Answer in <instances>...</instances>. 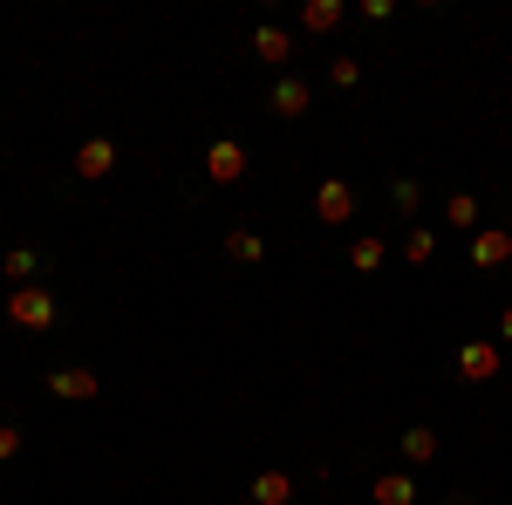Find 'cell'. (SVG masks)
<instances>
[{
  "mask_svg": "<svg viewBox=\"0 0 512 505\" xmlns=\"http://www.w3.org/2000/svg\"><path fill=\"white\" fill-rule=\"evenodd\" d=\"M383 260H390V246H383V239H376V233H362V239H355V246H349V267H355V273H376V267H383Z\"/></svg>",
  "mask_w": 512,
  "mask_h": 505,
  "instance_id": "5bb4252c",
  "label": "cell"
},
{
  "mask_svg": "<svg viewBox=\"0 0 512 505\" xmlns=\"http://www.w3.org/2000/svg\"><path fill=\"white\" fill-rule=\"evenodd\" d=\"M499 342H512V308H506V314H499Z\"/></svg>",
  "mask_w": 512,
  "mask_h": 505,
  "instance_id": "7402d4cb",
  "label": "cell"
},
{
  "mask_svg": "<svg viewBox=\"0 0 512 505\" xmlns=\"http://www.w3.org/2000/svg\"><path fill=\"white\" fill-rule=\"evenodd\" d=\"M226 253H233L239 267H260V260H267V239L246 233V226H233V233H226Z\"/></svg>",
  "mask_w": 512,
  "mask_h": 505,
  "instance_id": "4fadbf2b",
  "label": "cell"
},
{
  "mask_svg": "<svg viewBox=\"0 0 512 505\" xmlns=\"http://www.w3.org/2000/svg\"><path fill=\"white\" fill-rule=\"evenodd\" d=\"M253 505H294V478L287 471H260L253 478Z\"/></svg>",
  "mask_w": 512,
  "mask_h": 505,
  "instance_id": "8fae6325",
  "label": "cell"
},
{
  "mask_svg": "<svg viewBox=\"0 0 512 505\" xmlns=\"http://www.w3.org/2000/svg\"><path fill=\"white\" fill-rule=\"evenodd\" d=\"M7 458H21V430L14 424H0V465H7Z\"/></svg>",
  "mask_w": 512,
  "mask_h": 505,
  "instance_id": "44dd1931",
  "label": "cell"
},
{
  "mask_svg": "<svg viewBox=\"0 0 512 505\" xmlns=\"http://www.w3.org/2000/svg\"><path fill=\"white\" fill-rule=\"evenodd\" d=\"M96 376H89V369H55V376H48V396H55V403H89V396H96Z\"/></svg>",
  "mask_w": 512,
  "mask_h": 505,
  "instance_id": "8992f818",
  "label": "cell"
},
{
  "mask_svg": "<svg viewBox=\"0 0 512 505\" xmlns=\"http://www.w3.org/2000/svg\"><path fill=\"white\" fill-rule=\"evenodd\" d=\"M369 499L376 505H417V478H410V471H383V478L369 485Z\"/></svg>",
  "mask_w": 512,
  "mask_h": 505,
  "instance_id": "9c48e42d",
  "label": "cell"
},
{
  "mask_svg": "<svg viewBox=\"0 0 512 505\" xmlns=\"http://www.w3.org/2000/svg\"><path fill=\"white\" fill-rule=\"evenodd\" d=\"M390 198H396V212L410 219V212H417V198H424V192H417V178H396V185H390Z\"/></svg>",
  "mask_w": 512,
  "mask_h": 505,
  "instance_id": "ffe728a7",
  "label": "cell"
},
{
  "mask_svg": "<svg viewBox=\"0 0 512 505\" xmlns=\"http://www.w3.org/2000/svg\"><path fill=\"white\" fill-rule=\"evenodd\" d=\"M7 273H14V287H35L41 253H35V246H14V253H7Z\"/></svg>",
  "mask_w": 512,
  "mask_h": 505,
  "instance_id": "e0dca14e",
  "label": "cell"
},
{
  "mask_svg": "<svg viewBox=\"0 0 512 505\" xmlns=\"http://www.w3.org/2000/svg\"><path fill=\"white\" fill-rule=\"evenodd\" d=\"M451 226H458V233H472V226H478V198L472 192H451Z\"/></svg>",
  "mask_w": 512,
  "mask_h": 505,
  "instance_id": "ac0fdd59",
  "label": "cell"
},
{
  "mask_svg": "<svg viewBox=\"0 0 512 505\" xmlns=\"http://www.w3.org/2000/svg\"><path fill=\"white\" fill-rule=\"evenodd\" d=\"M328 82H335V89H355V82H362V62H355V55H335V62H328Z\"/></svg>",
  "mask_w": 512,
  "mask_h": 505,
  "instance_id": "d6986e66",
  "label": "cell"
},
{
  "mask_svg": "<svg viewBox=\"0 0 512 505\" xmlns=\"http://www.w3.org/2000/svg\"><path fill=\"white\" fill-rule=\"evenodd\" d=\"M458 376L465 383H499V342H458Z\"/></svg>",
  "mask_w": 512,
  "mask_h": 505,
  "instance_id": "277c9868",
  "label": "cell"
},
{
  "mask_svg": "<svg viewBox=\"0 0 512 505\" xmlns=\"http://www.w3.org/2000/svg\"><path fill=\"white\" fill-rule=\"evenodd\" d=\"M315 219H321V226H349V219H355V192H349V178H321V192H315Z\"/></svg>",
  "mask_w": 512,
  "mask_h": 505,
  "instance_id": "3957f363",
  "label": "cell"
},
{
  "mask_svg": "<svg viewBox=\"0 0 512 505\" xmlns=\"http://www.w3.org/2000/svg\"><path fill=\"white\" fill-rule=\"evenodd\" d=\"M308 103H315V96H308V82H301V76H280L274 82V117H308Z\"/></svg>",
  "mask_w": 512,
  "mask_h": 505,
  "instance_id": "30bf717a",
  "label": "cell"
},
{
  "mask_svg": "<svg viewBox=\"0 0 512 505\" xmlns=\"http://www.w3.org/2000/svg\"><path fill=\"white\" fill-rule=\"evenodd\" d=\"M110 171H117V144H110V137H89V144L76 151V178L96 185V178H110Z\"/></svg>",
  "mask_w": 512,
  "mask_h": 505,
  "instance_id": "5b68a950",
  "label": "cell"
},
{
  "mask_svg": "<svg viewBox=\"0 0 512 505\" xmlns=\"http://www.w3.org/2000/svg\"><path fill=\"white\" fill-rule=\"evenodd\" d=\"M506 260H512V233L506 226H485L472 239V267H506Z\"/></svg>",
  "mask_w": 512,
  "mask_h": 505,
  "instance_id": "ba28073f",
  "label": "cell"
},
{
  "mask_svg": "<svg viewBox=\"0 0 512 505\" xmlns=\"http://www.w3.org/2000/svg\"><path fill=\"white\" fill-rule=\"evenodd\" d=\"M205 178H212V185H239V178H246V144H239V137H212V144H205Z\"/></svg>",
  "mask_w": 512,
  "mask_h": 505,
  "instance_id": "7a4b0ae2",
  "label": "cell"
},
{
  "mask_svg": "<svg viewBox=\"0 0 512 505\" xmlns=\"http://www.w3.org/2000/svg\"><path fill=\"white\" fill-rule=\"evenodd\" d=\"M55 294H48V287H14V294H7V321H14V328H28V335H48V328H55Z\"/></svg>",
  "mask_w": 512,
  "mask_h": 505,
  "instance_id": "6da1fadb",
  "label": "cell"
},
{
  "mask_svg": "<svg viewBox=\"0 0 512 505\" xmlns=\"http://www.w3.org/2000/svg\"><path fill=\"white\" fill-rule=\"evenodd\" d=\"M431 253H437V233H431V226H410V233H403V260H410V267H424Z\"/></svg>",
  "mask_w": 512,
  "mask_h": 505,
  "instance_id": "2e32d148",
  "label": "cell"
},
{
  "mask_svg": "<svg viewBox=\"0 0 512 505\" xmlns=\"http://www.w3.org/2000/svg\"><path fill=\"white\" fill-rule=\"evenodd\" d=\"M342 14H349L342 0H308V7H301V28H308V35H328V28H342Z\"/></svg>",
  "mask_w": 512,
  "mask_h": 505,
  "instance_id": "7c38bea8",
  "label": "cell"
},
{
  "mask_svg": "<svg viewBox=\"0 0 512 505\" xmlns=\"http://www.w3.org/2000/svg\"><path fill=\"white\" fill-rule=\"evenodd\" d=\"M253 55H260L267 69H280V62H294V35L267 21V28H253Z\"/></svg>",
  "mask_w": 512,
  "mask_h": 505,
  "instance_id": "52a82bcc",
  "label": "cell"
},
{
  "mask_svg": "<svg viewBox=\"0 0 512 505\" xmlns=\"http://www.w3.org/2000/svg\"><path fill=\"white\" fill-rule=\"evenodd\" d=\"M403 458H410V465H431L437 458V430H424V424L403 430Z\"/></svg>",
  "mask_w": 512,
  "mask_h": 505,
  "instance_id": "9a60e30c",
  "label": "cell"
}]
</instances>
